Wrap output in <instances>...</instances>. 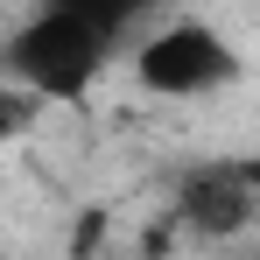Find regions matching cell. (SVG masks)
I'll use <instances>...</instances> for the list:
<instances>
[{"instance_id": "obj_1", "label": "cell", "mask_w": 260, "mask_h": 260, "mask_svg": "<svg viewBox=\"0 0 260 260\" xmlns=\"http://www.w3.org/2000/svg\"><path fill=\"white\" fill-rule=\"evenodd\" d=\"M106 56H113V36H106V28H91L85 14L43 7L36 21H21V28L7 36V78L28 91V99L78 106V99L106 78Z\"/></svg>"}, {"instance_id": "obj_2", "label": "cell", "mask_w": 260, "mask_h": 260, "mask_svg": "<svg viewBox=\"0 0 260 260\" xmlns=\"http://www.w3.org/2000/svg\"><path fill=\"white\" fill-rule=\"evenodd\" d=\"M232 71H239L232 43L218 28H204V21H162L134 49V78L155 99H204V91L232 85Z\"/></svg>"}, {"instance_id": "obj_3", "label": "cell", "mask_w": 260, "mask_h": 260, "mask_svg": "<svg viewBox=\"0 0 260 260\" xmlns=\"http://www.w3.org/2000/svg\"><path fill=\"white\" fill-rule=\"evenodd\" d=\"M253 211H260V162H204L176 190V218L190 232H211V239L246 232Z\"/></svg>"}, {"instance_id": "obj_4", "label": "cell", "mask_w": 260, "mask_h": 260, "mask_svg": "<svg viewBox=\"0 0 260 260\" xmlns=\"http://www.w3.org/2000/svg\"><path fill=\"white\" fill-rule=\"evenodd\" d=\"M49 7H63V14H85L91 28H106V36L120 43V28H127V21H141L155 0H49Z\"/></svg>"}]
</instances>
